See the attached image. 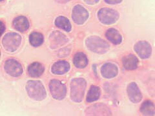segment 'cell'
<instances>
[{
    "instance_id": "obj_1",
    "label": "cell",
    "mask_w": 155,
    "mask_h": 116,
    "mask_svg": "<svg viewBox=\"0 0 155 116\" xmlns=\"http://www.w3.org/2000/svg\"><path fill=\"white\" fill-rule=\"evenodd\" d=\"M26 90L28 96L35 101H43L47 97L45 87L39 81H28L26 85Z\"/></svg>"
},
{
    "instance_id": "obj_2",
    "label": "cell",
    "mask_w": 155,
    "mask_h": 116,
    "mask_svg": "<svg viewBox=\"0 0 155 116\" xmlns=\"http://www.w3.org/2000/svg\"><path fill=\"white\" fill-rule=\"evenodd\" d=\"M87 83L83 78H76L71 83V98L76 103H80L83 100L86 89Z\"/></svg>"
},
{
    "instance_id": "obj_3",
    "label": "cell",
    "mask_w": 155,
    "mask_h": 116,
    "mask_svg": "<svg viewBox=\"0 0 155 116\" xmlns=\"http://www.w3.org/2000/svg\"><path fill=\"white\" fill-rule=\"evenodd\" d=\"M86 46L89 50L96 54H104L109 49V45L98 36H91L87 39Z\"/></svg>"
},
{
    "instance_id": "obj_4",
    "label": "cell",
    "mask_w": 155,
    "mask_h": 116,
    "mask_svg": "<svg viewBox=\"0 0 155 116\" xmlns=\"http://www.w3.org/2000/svg\"><path fill=\"white\" fill-rule=\"evenodd\" d=\"M21 36L15 32L7 34L2 40V44L5 49L11 52L16 51L21 45Z\"/></svg>"
},
{
    "instance_id": "obj_5",
    "label": "cell",
    "mask_w": 155,
    "mask_h": 116,
    "mask_svg": "<svg viewBox=\"0 0 155 116\" xmlns=\"http://www.w3.org/2000/svg\"><path fill=\"white\" fill-rule=\"evenodd\" d=\"M49 89L53 98L56 100H62L65 98L67 93L66 86L60 80H51L49 83Z\"/></svg>"
},
{
    "instance_id": "obj_6",
    "label": "cell",
    "mask_w": 155,
    "mask_h": 116,
    "mask_svg": "<svg viewBox=\"0 0 155 116\" xmlns=\"http://www.w3.org/2000/svg\"><path fill=\"white\" fill-rule=\"evenodd\" d=\"M98 16L100 21L106 25H110L116 22L119 18V13L115 10L109 8H101L98 13Z\"/></svg>"
},
{
    "instance_id": "obj_7",
    "label": "cell",
    "mask_w": 155,
    "mask_h": 116,
    "mask_svg": "<svg viewBox=\"0 0 155 116\" xmlns=\"http://www.w3.org/2000/svg\"><path fill=\"white\" fill-rule=\"evenodd\" d=\"M4 69L7 74L14 77L20 76L23 73L21 65L14 59L7 60L4 64Z\"/></svg>"
},
{
    "instance_id": "obj_8",
    "label": "cell",
    "mask_w": 155,
    "mask_h": 116,
    "mask_svg": "<svg viewBox=\"0 0 155 116\" xmlns=\"http://www.w3.org/2000/svg\"><path fill=\"white\" fill-rule=\"evenodd\" d=\"M89 18V12L80 5H77L72 10V18L75 23L81 25L84 23Z\"/></svg>"
},
{
    "instance_id": "obj_9",
    "label": "cell",
    "mask_w": 155,
    "mask_h": 116,
    "mask_svg": "<svg viewBox=\"0 0 155 116\" xmlns=\"http://www.w3.org/2000/svg\"><path fill=\"white\" fill-rule=\"evenodd\" d=\"M134 49L142 59H147L151 54V46L147 41H141L136 43Z\"/></svg>"
},
{
    "instance_id": "obj_10",
    "label": "cell",
    "mask_w": 155,
    "mask_h": 116,
    "mask_svg": "<svg viewBox=\"0 0 155 116\" xmlns=\"http://www.w3.org/2000/svg\"><path fill=\"white\" fill-rule=\"evenodd\" d=\"M127 91L129 99L133 103H138L142 100V94L137 85L134 82H132L128 85Z\"/></svg>"
},
{
    "instance_id": "obj_11",
    "label": "cell",
    "mask_w": 155,
    "mask_h": 116,
    "mask_svg": "<svg viewBox=\"0 0 155 116\" xmlns=\"http://www.w3.org/2000/svg\"><path fill=\"white\" fill-rule=\"evenodd\" d=\"M86 115H111V112L107 106L103 104H98L87 108L86 110Z\"/></svg>"
},
{
    "instance_id": "obj_12",
    "label": "cell",
    "mask_w": 155,
    "mask_h": 116,
    "mask_svg": "<svg viewBox=\"0 0 155 116\" xmlns=\"http://www.w3.org/2000/svg\"><path fill=\"white\" fill-rule=\"evenodd\" d=\"M101 75L106 79H110L118 75V69L116 65L107 63L104 64L101 69Z\"/></svg>"
},
{
    "instance_id": "obj_13",
    "label": "cell",
    "mask_w": 155,
    "mask_h": 116,
    "mask_svg": "<svg viewBox=\"0 0 155 116\" xmlns=\"http://www.w3.org/2000/svg\"><path fill=\"white\" fill-rule=\"evenodd\" d=\"M70 65L66 61H59L52 66L51 71L54 74L62 75L69 70Z\"/></svg>"
},
{
    "instance_id": "obj_14",
    "label": "cell",
    "mask_w": 155,
    "mask_h": 116,
    "mask_svg": "<svg viewBox=\"0 0 155 116\" xmlns=\"http://www.w3.org/2000/svg\"><path fill=\"white\" fill-rule=\"evenodd\" d=\"M13 26L14 28L20 32L27 31L29 28V22L25 16H18L14 19Z\"/></svg>"
},
{
    "instance_id": "obj_15",
    "label": "cell",
    "mask_w": 155,
    "mask_h": 116,
    "mask_svg": "<svg viewBox=\"0 0 155 116\" xmlns=\"http://www.w3.org/2000/svg\"><path fill=\"white\" fill-rule=\"evenodd\" d=\"M45 70V67L39 62H34L28 68V75L32 77L41 76Z\"/></svg>"
},
{
    "instance_id": "obj_16",
    "label": "cell",
    "mask_w": 155,
    "mask_h": 116,
    "mask_svg": "<svg viewBox=\"0 0 155 116\" xmlns=\"http://www.w3.org/2000/svg\"><path fill=\"white\" fill-rule=\"evenodd\" d=\"M138 59L133 54L125 56L123 58V65L125 69L133 70L137 69L138 66Z\"/></svg>"
},
{
    "instance_id": "obj_17",
    "label": "cell",
    "mask_w": 155,
    "mask_h": 116,
    "mask_svg": "<svg viewBox=\"0 0 155 116\" xmlns=\"http://www.w3.org/2000/svg\"><path fill=\"white\" fill-rule=\"evenodd\" d=\"M107 40L114 45H119L122 41V37L119 32L114 28H109L105 32Z\"/></svg>"
},
{
    "instance_id": "obj_18",
    "label": "cell",
    "mask_w": 155,
    "mask_h": 116,
    "mask_svg": "<svg viewBox=\"0 0 155 116\" xmlns=\"http://www.w3.org/2000/svg\"><path fill=\"white\" fill-rule=\"evenodd\" d=\"M50 40L51 46L52 45L55 47L64 45L65 43L67 42V39L65 36L59 32H55L52 33L51 36Z\"/></svg>"
},
{
    "instance_id": "obj_19",
    "label": "cell",
    "mask_w": 155,
    "mask_h": 116,
    "mask_svg": "<svg viewBox=\"0 0 155 116\" xmlns=\"http://www.w3.org/2000/svg\"><path fill=\"white\" fill-rule=\"evenodd\" d=\"M74 65L78 69H84L88 65V59L83 52H78L74 57Z\"/></svg>"
},
{
    "instance_id": "obj_20",
    "label": "cell",
    "mask_w": 155,
    "mask_h": 116,
    "mask_svg": "<svg viewBox=\"0 0 155 116\" xmlns=\"http://www.w3.org/2000/svg\"><path fill=\"white\" fill-rule=\"evenodd\" d=\"M140 112L143 115H154V104L151 101H145L140 107Z\"/></svg>"
},
{
    "instance_id": "obj_21",
    "label": "cell",
    "mask_w": 155,
    "mask_h": 116,
    "mask_svg": "<svg viewBox=\"0 0 155 116\" xmlns=\"http://www.w3.org/2000/svg\"><path fill=\"white\" fill-rule=\"evenodd\" d=\"M101 94V90L99 86H97L95 85H93L91 86V88L88 92L87 96V101L89 103L94 102L98 100Z\"/></svg>"
},
{
    "instance_id": "obj_22",
    "label": "cell",
    "mask_w": 155,
    "mask_h": 116,
    "mask_svg": "<svg viewBox=\"0 0 155 116\" xmlns=\"http://www.w3.org/2000/svg\"><path fill=\"white\" fill-rule=\"evenodd\" d=\"M55 25L66 32H69L71 31V24L69 19L64 16L58 17L55 20Z\"/></svg>"
},
{
    "instance_id": "obj_23",
    "label": "cell",
    "mask_w": 155,
    "mask_h": 116,
    "mask_svg": "<svg viewBox=\"0 0 155 116\" xmlns=\"http://www.w3.org/2000/svg\"><path fill=\"white\" fill-rule=\"evenodd\" d=\"M43 36L41 33L38 32H33L29 36V42L34 47H38L41 45L43 43Z\"/></svg>"
},
{
    "instance_id": "obj_24",
    "label": "cell",
    "mask_w": 155,
    "mask_h": 116,
    "mask_svg": "<svg viewBox=\"0 0 155 116\" xmlns=\"http://www.w3.org/2000/svg\"><path fill=\"white\" fill-rule=\"evenodd\" d=\"M5 31V25L3 22L0 21V37L2 36Z\"/></svg>"
},
{
    "instance_id": "obj_25",
    "label": "cell",
    "mask_w": 155,
    "mask_h": 116,
    "mask_svg": "<svg viewBox=\"0 0 155 116\" xmlns=\"http://www.w3.org/2000/svg\"><path fill=\"white\" fill-rule=\"evenodd\" d=\"M105 2L108 4H118L122 2V0H105Z\"/></svg>"
},
{
    "instance_id": "obj_26",
    "label": "cell",
    "mask_w": 155,
    "mask_h": 116,
    "mask_svg": "<svg viewBox=\"0 0 155 116\" xmlns=\"http://www.w3.org/2000/svg\"><path fill=\"white\" fill-rule=\"evenodd\" d=\"M84 1L87 4L94 5L96 3H98L99 2V0H84Z\"/></svg>"
},
{
    "instance_id": "obj_27",
    "label": "cell",
    "mask_w": 155,
    "mask_h": 116,
    "mask_svg": "<svg viewBox=\"0 0 155 116\" xmlns=\"http://www.w3.org/2000/svg\"><path fill=\"white\" fill-rule=\"evenodd\" d=\"M69 1H71V0H56V2H57L58 3H67Z\"/></svg>"
},
{
    "instance_id": "obj_28",
    "label": "cell",
    "mask_w": 155,
    "mask_h": 116,
    "mask_svg": "<svg viewBox=\"0 0 155 116\" xmlns=\"http://www.w3.org/2000/svg\"><path fill=\"white\" fill-rule=\"evenodd\" d=\"M0 58H1V51H0Z\"/></svg>"
},
{
    "instance_id": "obj_29",
    "label": "cell",
    "mask_w": 155,
    "mask_h": 116,
    "mask_svg": "<svg viewBox=\"0 0 155 116\" xmlns=\"http://www.w3.org/2000/svg\"><path fill=\"white\" fill-rule=\"evenodd\" d=\"M2 1H3V0H0V2H2Z\"/></svg>"
}]
</instances>
